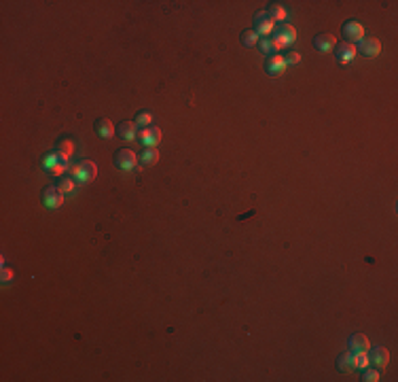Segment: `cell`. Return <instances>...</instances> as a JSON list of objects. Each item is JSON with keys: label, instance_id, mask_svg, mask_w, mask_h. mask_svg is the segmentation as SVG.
I'll return each mask as SVG.
<instances>
[{"label": "cell", "instance_id": "cell-6", "mask_svg": "<svg viewBox=\"0 0 398 382\" xmlns=\"http://www.w3.org/2000/svg\"><path fill=\"white\" fill-rule=\"evenodd\" d=\"M159 140H161V130H159V127H155V125L144 127V130L138 134V143L144 145V149H148V147H157Z\"/></svg>", "mask_w": 398, "mask_h": 382}, {"label": "cell", "instance_id": "cell-21", "mask_svg": "<svg viewBox=\"0 0 398 382\" xmlns=\"http://www.w3.org/2000/svg\"><path fill=\"white\" fill-rule=\"evenodd\" d=\"M259 49L263 51V53H267V55H273L276 53V47H273V40L271 38H259Z\"/></svg>", "mask_w": 398, "mask_h": 382}, {"label": "cell", "instance_id": "cell-5", "mask_svg": "<svg viewBox=\"0 0 398 382\" xmlns=\"http://www.w3.org/2000/svg\"><path fill=\"white\" fill-rule=\"evenodd\" d=\"M115 164L117 168L121 170H136V166L140 164L138 162V155L132 151V149H119L115 153Z\"/></svg>", "mask_w": 398, "mask_h": 382}, {"label": "cell", "instance_id": "cell-27", "mask_svg": "<svg viewBox=\"0 0 398 382\" xmlns=\"http://www.w3.org/2000/svg\"><path fill=\"white\" fill-rule=\"evenodd\" d=\"M13 270H7V267H3V282H9V280H13Z\"/></svg>", "mask_w": 398, "mask_h": 382}, {"label": "cell", "instance_id": "cell-11", "mask_svg": "<svg viewBox=\"0 0 398 382\" xmlns=\"http://www.w3.org/2000/svg\"><path fill=\"white\" fill-rule=\"evenodd\" d=\"M265 68H267V73L271 75V77L282 75L284 70H286V62H284V55H278V53L269 55L267 62H265Z\"/></svg>", "mask_w": 398, "mask_h": 382}, {"label": "cell", "instance_id": "cell-20", "mask_svg": "<svg viewBox=\"0 0 398 382\" xmlns=\"http://www.w3.org/2000/svg\"><path fill=\"white\" fill-rule=\"evenodd\" d=\"M259 42V34L254 30H244L241 32V45L244 47H254Z\"/></svg>", "mask_w": 398, "mask_h": 382}, {"label": "cell", "instance_id": "cell-9", "mask_svg": "<svg viewBox=\"0 0 398 382\" xmlns=\"http://www.w3.org/2000/svg\"><path fill=\"white\" fill-rule=\"evenodd\" d=\"M356 51H360L362 55H366V58H377L379 51H381V42L377 38H362L358 42Z\"/></svg>", "mask_w": 398, "mask_h": 382}, {"label": "cell", "instance_id": "cell-10", "mask_svg": "<svg viewBox=\"0 0 398 382\" xmlns=\"http://www.w3.org/2000/svg\"><path fill=\"white\" fill-rule=\"evenodd\" d=\"M390 361V350L386 346H373L368 352V363H373L375 367H386Z\"/></svg>", "mask_w": 398, "mask_h": 382}, {"label": "cell", "instance_id": "cell-8", "mask_svg": "<svg viewBox=\"0 0 398 382\" xmlns=\"http://www.w3.org/2000/svg\"><path fill=\"white\" fill-rule=\"evenodd\" d=\"M64 202V195L58 187H47L45 191H42V204H45V208H60V204Z\"/></svg>", "mask_w": 398, "mask_h": 382}, {"label": "cell", "instance_id": "cell-24", "mask_svg": "<svg viewBox=\"0 0 398 382\" xmlns=\"http://www.w3.org/2000/svg\"><path fill=\"white\" fill-rule=\"evenodd\" d=\"M58 189L62 191V193H72V189H74V181L72 178H60V183H58Z\"/></svg>", "mask_w": 398, "mask_h": 382}, {"label": "cell", "instance_id": "cell-14", "mask_svg": "<svg viewBox=\"0 0 398 382\" xmlns=\"http://www.w3.org/2000/svg\"><path fill=\"white\" fill-rule=\"evenodd\" d=\"M136 121H121L117 125V134L123 138V140H134L138 134H136Z\"/></svg>", "mask_w": 398, "mask_h": 382}, {"label": "cell", "instance_id": "cell-25", "mask_svg": "<svg viewBox=\"0 0 398 382\" xmlns=\"http://www.w3.org/2000/svg\"><path fill=\"white\" fill-rule=\"evenodd\" d=\"M284 62H286V66H294L301 62V55H298L296 51H288L286 55H284Z\"/></svg>", "mask_w": 398, "mask_h": 382}, {"label": "cell", "instance_id": "cell-15", "mask_svg": "<svg viewBox=\"0 0 398 382\" xmlns=\"http://www.w3.org/2000/svg\"><path fill=\"white\" fill-rule=\"evenodd\" d=\"M138 162H140L142 166H146V168L155 166V164L159 162V153H157V149H155V147L144 149V151H142V155H138Z\"/></svg>", "mask_w": 398, "mask_h": 382}, {"label": "cell", "instance_id": "cell-1", "mask_svg": "<svg viewBox=\"0 0 398 382\" xmlns=\"http://www.w3.org/2000/svg\"><path fill=\"white\" fill-rule=\"evenodd\" d=\"M273 36H271V40H273V47H276V51L278 49H282V47H290L292 42L296 40V32H294V28L290 26V24H278L276 28H273V32H271Z\"/></svg>", "mask_w": 398, "mask_h": 382}, {"label": "cell", "instance_id": "cell-18", "mask_svg": "<svg viewBox=\"0 0 398 382\" xmlns=\"http://www.w3.org/2000/svg\"><path fill=\"white\" fill-rule=\"evenodd\" d=\"M337 367H339V372H352L354 370V352L341 355L339 361H337Z\"/></svg>", "mask_w": 398, "mask_h": 382}, {"label": "cell", "instance_id": "cell-26", "mask_svg": "<svg viewBox=\"0 0 398 382\" xmlns=\"http://www.w3.org/2000/svg\"><path fill=\"white\" fill-rule=\"evenodd\" d=\"M362 380H364V382H377V380H379V374H377L375 370H368V367H364Z\"/></svg>", "mask_w": 398, "mask_h": 382}, {"label": "cell", "instance_id": "cell-22", "mask_svg": "<svg viewBox=\"0 0 398 382\" xmlns=\"http://www.w3.org/2000/svg\"><path fill=\"white\" fill-rule=\"evenodd\" d=\"M60 160H62V155H60V153H49L47 158L42 160V166H45V168H49V170H53L55 166L60 164Z\"/></svg>", "mask_w": 398, "mask_h": 382}, {"label": "cell", "instance_id": "cell-4", "mask_svg": "<svg viewBox=\"0 0 398 382\" xmlns=\"http://www.w3.org/2000/svg\"><path fill=\"white\" fill-rule=\"evenodd\" d=\"M273 28H276V24H273V19L267 15V11H259L257 15H254V28L252 30L257 32L261 38H267L269 34L273 32Z\"/></svg>", "mask_w": 398, "mask_h": 382}, {"label": "cell", "instance_id": "cell-7", "mask_svg": "<svg viewBox=\"0 0 398 382\" xmlns=\"http://www.w3.org/2000/svg\"><path fill=\"white\" fill-rule=\"evenodd\" d=\"M356 45H352V42H339V45H335V58L339 64H350L354 58H356Z\"/></svg>", "mask_w": 398, "mask_h": 382}, {"label": "cell", "instance_id": "cell-16", "mask_svg": "<svg viewBox=\"0 0 398 382\" xmlns=\"http://www.w3.org/2000/svg\"><path fill=\"white\" fill-rule=\"evenodd\" d=\"M115 125H112L108 119H97L95 121V134L97 136H102V138H110L112 134H115Z\"/></svg>", "mask_w": 398, "mask_h": 382}, {"label": "cell", "instance_id": "cell-2", "mask_svg": "<svg viewBox=\"0 0 398 382\" xmlns=\"http://www.w3.org/2000/svg\"><path fill=\"white\" fill-rule=\"evenodd\" d=\"M95 176H97V166L93 162H89V160H83V162H79L72 168V181L81 183V185H85V183H91Z\"/></svg>", "mask_w": 398, "mask_h": 382}, {"label": "cell", "instance_id": "cell-19", "mask_svg": "<svg viewBox=\"0 0 398 382\" xmlns=\"http://www.w3.org/2000/svg\"><path fill=\"white\" fill-rule=\"evenodd\" d=\"M136 125L138 127H142V130H144V127H151V123H153V115H151V113L148 110H140L138 113V115H136Z\"/></svg>", "mask_w": 398, "mask_h": 382}, {"label": "cell", "instance_id": "cell-13", "mask_svg": "<svg viewBox=\"0 0 398 382\" xmlns=\"http://www.w3.org/2000/svg\"><path fill=\"white\" fill-rule=\"evenodd\" d=\"M368 346H371V342H368V338L362 333H354L350 340L352 352H368Z\"/></svg>", "mask_w": 398, "mask_h": 382}, {"label": "cell", "instance_id": "cell-17", "mask_svg": "<svg viewBox=\"0 0 398 382\" xmlns=\"http://www.w3.org/2000/svg\"><path fill=\"white\" fill-rule=\"evenodd\" d=\"M267 15L271 17L273 21H280V24H284V19H286V15H288V13H286V9H284L282 5H271V7L267 9Z\"/></svg>", "mask_w": 398, "mask_h": 382}, {"label": "cell", "instance_id": "cell-12", "mask_svg": "<svg viewBox=\"0 0 398 382\" xmlns=\"http://www.w3.org/2000/svg\"><path fill=\"white\" fill-rule=\"evenodd\" d=\"M314 47L318 51H324V53H329L335 49V36L333 34H318L314 38Z\"/></svg>", "mask_w": 398, "mask_h": 382}, {"label": "cell", "instance_id": "cell-23", "mask_svg": "<svg viewBox=\"0 0 398 382\" xmlns=\"http://www.w3.org/2000/svg\"><path fill=\"white\" fill-rule=\"evenodd\" d=\"M354 367H360V370L368 367V355L366 352H354Z\"/></svg>", "mask_w": 398, "mask_h": 382}, {"label": "cell", "instance_id": "cell-3", "mask_svg": "<svg viewBox=\"0 0 398 382\" xmlns=\"http://www.w3.org/2000/svg\"><path fill=\"white\" fill-rule=\"evenodd\" d=\"M341 34H343V38H347L345 42H360L364 38V26L356 19H347L343 24V28H341Z\"/></svg>", "mask_w": 398, "mask_h": 382}]
</instances>
